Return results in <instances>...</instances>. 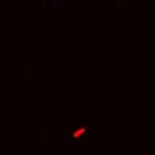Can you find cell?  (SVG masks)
Listing matches in <instances>:
<instances>
[{
	"label": "cell",
	"mask_w": 155,
	"mask_h": 155,
	"mask_svg": "<svg viewBox=\"0 0 155 155\" xmlns=\"http://www.w3.org/2000/svg\"><path fill=\"white\" fill-rule=\"evenodd\" d=\"M87 134V128L84 127H80V128H76L74 130H72V133L68 135L70 140H81L84 135Z\"/></svg>",
	"instance_id": "1"
}]
</instances>
